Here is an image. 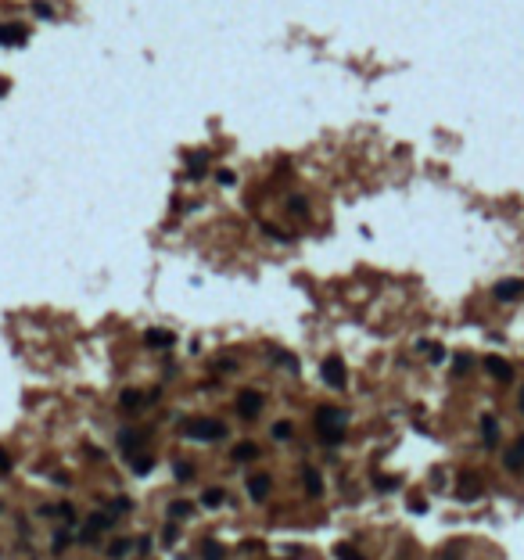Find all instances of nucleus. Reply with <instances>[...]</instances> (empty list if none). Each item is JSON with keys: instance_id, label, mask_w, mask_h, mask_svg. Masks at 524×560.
Segmentation results:
<instances>
[{"instance_id": "nucleus-1", "label": "nucleus", "mask_w": 524, "mask_h": 560, "mask_svg": "<svg viewBox=\"0 0 524 560\" xmlns=\"http://www.w3.org/2000/svg\"><path fill=\"white\" fill-rule=\"evenodd\" d=\"M223 434H227V427L212 417H198L187 424V439H194V442H220Z\"/></svg>"}, {"instance_id": "nucleus-2", "label": "nucleus", "mask_w": 524, "mask_h": 560, "mask_svg": "<svg viewBox=\"0 0 524 560\" xmlns=\"http://www.w3.org/2000/svg\"><path fill=\"white\" fill-rule=\"evenodd\" d=\"M345 381H349V373H345L342 356H327L323 359V385L327 388H345Z\"/></svg>"}, {"instance_id": "nucleus-3", "label": "nucleus", "mask_w": 524, "mask_h": 560, "mask_svg": "<svg viewBox=\"0 0 524 560\" xmlns=\"http://www.w3.org/2000/svg\"><path fill=\"white\" fill-rule=\"evenodd\" d=\"M237 413H241L244 420H255V417L262 413V395H259V392H241V395H237Z\"/></svg>"}, {"instance_id": "nucleus-4", "label": "nucleus", "mask_w": 524, "mask_h": 560, "mask_svg": "<svg viewBox=\"0 0 524 560\" xmlns=\"http://www.w3.org/2000/svg\"><path fill=\"white\" fill-rule=\"evenodd\" d=\"M29 40V29L18 22H0V44L4 47H22Z\"/></svg>"}, {"instance_id": "nucleus-5", "label": "nucleus", "mask_w": 524, "mask_h": 560, "mask_svg": "<svg viewBox=\"0 0 524 560\" xmlns=\"http://www.w3.org/2000/svg\"><path fill=\"white\" fill-rule=\"evenodd\" d=\"M313 424H316V427H345L349 417H345L342 410H334V406H320V410L313 413Z\"/></svg>"}, {"instance_id": "nucleus-6", "label": "nucleus", "mask_w": 524, "mask_h": 560, "mask_svg": "<svg viewBox=\"0 0 524 560\" xmlns=\"http://www.w3.org/2000/svg\"><path fill=\"white\" fill-rule=\"evenodd\" d=\"M456 500H464V503H474V500H481V478H478V474H464V478H459Z\"/></svg>"}, {"instance_id": "nucleus-7", "label": "nucleus", "mask_w": 524, "mask_h": 560, "mask_svg": "<svg viewBox=\"0 0 524 560\" xmlns=\"http://www.w3.org/2000/svg\"><path fill=\"white\" fill-rule=\"evenodd\" d=\"M144 345H147V349H173V345H176V334H173V331H162V327H151V331L144 334Z\"/></svg>"}, {"instance_id": "nucleus-8", "label": "nucleus", "mask_w": 524, "mask_h": 560, "mask_svg": "<svg viewBox=\"0 0 524 560\" xmlns=\"http://www.w3.org/2000/svg\"><path fill=\"white\" fill-rule=\"evenodd\" d=\"M520 295H524V280H517V276L499 280V284H496V298L499 302H517Z\"/></svg>"}, {"instance_id": "nucleus-9", "label": "nucleus", "mask_w": 524, "mask_h": 560, "mask_svg": "<svg viewBox=\"0 0 524 560\" xmlns=\"http://www.w3.org/2000/svg\"><path fill=\"white\" fill-rule=\"evenodd\" d=\"M485 370H488L496 381H510V378H513V366H510L506 359H499V356H488V359H485Z\"/></svg>"}, {"instance_id": "nucleus-10", "label": "nucleus", "mask_w": 524, "mask_h": 560, "mask_svg": "<svg viewBox=\"0 0 524 560\" xmlns=\"http://www.w3.org/2000/svg\"><path fill=\"white\" fill-rule=\"evenodd\" d=\"M481 442H485L488 449L499 442V424H496V417H492V413H485V417H481Z\"/></svg>"}, {"instance_id": "nucleus-11", "label": "nucleus", "mask_w": 524, "mask_h": 560, "mask_svg": "<svg viewBox=\"0 0 524 560\" xmlns=\"http://www.w3.org/2000/svg\"><path fill=\"white\" fill-rule=\"evenodd\" d=\"M302 481H305V492H309L313 500H316V495H323V478H320V471L305 467V471H302Z\"/></svg>"}, {"instance_id": "nucleus-12", "label": "nucleus", "mask_w": 524, "mask_h": 560, "mask_svg": "<svg viewBox=\"0 0 524 560\" xmlns=\"http://www.w3.org/2000/svg\"><path fill=\"white\" fill-rule=\"evenodd\" d=\"M248 495L255 503H262L266 495H269V478L266 474H255V478H248Z\"/></svg>"}, {"instance_id": "nucleus-13", "label": "nucleus", "mask_w": 524, "mask_h": 560, "mask_svg": "<svg viewBox=\"0 0 524 560\" xmlns=\"http://www.w3.org/2000/svg\"><path fill=\"white\" fill-rule=\"evenodd\" d=\"M316 439L323 446H342L345 442V427H316Z\"/></svg>"}, {"instance_id": "nucleus-14", "label": "nucleus", "mask_w": 524, "mask_h": 560, "mask_svg": "<svg viewBox=\"0 0 524 560\" xmlns=\"http://www.w3.org/2000/svg\"><path fill=\"white\" fill-rule=\"evenodd\" d=\"M205 166H208V151L187 154V176H191V180H198V176L205 173Z\"/></svg>"}, {"instance_id": "nucleus-15", "label": "nucleus", "mask_w": 524, "mask_h": 560, "mask_svg": "<svg viewBox=\"0 0 524 560\" xmlns=\"http://www.w3.org/2000/svg\"><path fill=\"white\" fill-rule=\"evenodd\" d=\"M234 460H237V463H248V460H259V446H255L252 439H248V442H237V446H234Z\"/></svg>"}, {"instance_id": "nucleus-16", "label": "nucleus", "mask_w": 524, "mask_h": 560, "mask_svg": "<svg viewBox=\"0 0 524 560\" xmlns=\"http://www.w3.org/2000/svg\"><path fill=\"white\" fill-rule=\"evenodd\" d=\"M227 503V492L223 488H205L201 492V507H223Z\"/></svg>"}, {"instance_id": "nucleus-17", "label": "nucleus", "mask_w": 524, "mask_h": 560, "mask_svg": "<svg viewBox=\"0 0 524 560\" xmlns=\"http://www.w3.org/2000/svg\"><path fill=\"white\" fill-rule=\"evenodd\" d=\"M223 556H227V549L220 542H212V539L201 542V560H223Z\"/></svg>"}, {"instance_id": "nucleus-18", "label": "nucleus", "mask_w": 524, "mask_h": 560, "mask_svg": "<svg viewBox=\"0 0 524 560\" xmlns=\"http://www.w3.org/2000/svg\"><path fill=\"white\" fill-rule=\"evenodd\" d=\"M503 463H506V471H513V474H517V471H524V453L513 446V449L506 453V460H503Z\"/></svg>"}, {"instance_id": "nucleus-19", "label": "nucleus", "mask_w": 524, "mask_h": 560, "mask_svg": "<svg viewBox=\"0 0 524 560\" xmlns=\"http://www.w3.org/2000/svg\"><path fill=\"white\" fill-rule=\"evenodd\" d=\"M191 510H194V503H187V500H176V503H169V517H176V521L191 517Z\"/></svg>"}, {"instance_id": "nucleus-20", "label": "nucleus", "mask_w": 524, "mask_h": 560, "mask_svg": "<svg viewBox=\"0 0 524 560\" xmlns=\"http://www.w3.org/2000/svg\"><path fill=\"white\" fill-rule=\"evenodd\" d=\"M291 434H295V427H291L288 420H276V424H273V439H276V442H288Z\"/></svg>"}, {"instance_id": "nucleus-21", "label": "nucleus", "mask_w": 524, "mask_h": 560, "mask_svg": "<svg viewBox=\"0 0 524 560\" xmlns=\"http://www.w3.org/2000/svg\"><path fill=\"white\" fill-rule=\"evenodd\" d=\"M273 359H276V363H281V366H288V370H291V373H295V370H298V359H295V356H291V352H281V349H276V352H273Z\"/></svg>"}, {"instance_id": "nucleus-22", "label": "nucleus", "mask_w": 524, "mask_h": 560, "mask_svg": "<svg viewBox=\"0 0 524 560\" xmlns=\"http://www.w3.org/2000/svg\"><path fill=\"white\" fill-rule=\"evenodd\" d=\"M288 212H291V215H298V220H302V215L309 212V205H305V198H298V194H295V198L288 201Z\"/></svg>"}, {"instance_id": "nucleus-23", "label": "nucleus", "mask_w": 524, "mask_h": 560, "mask_svg": "<svg viewBox=\"0 0 524 560\" xmlns=\"http://www.w3.org/2000/svg\"><path fill=\"white\" fill-rule=\"evenodd\" d=\"M151 467H155V460H151V456H137L133 460V474H151Z\"/></svg>"}, {"instance_id": "nucleus-24", "label": "nucleus", "mask_w": 524, "mask_h": 560, "mask_svg": "<svg viewBox=\"0 0 524 560\" xmlns=\"http://www.w3.org/2000/svg\"><path fill=\"white\" fill-rule=\"evenodd\" d=\"M471 363H474V359H471L467 352H459V356L452 359V373H467V370H471Z\"/></svg>"}, {"instance_id": "nucleus-25", "label": "nucleus", "mask_w": 524, "mask_h": 560, "mask_svg": "<svg viewBox=\"0 0 524 560\" xmlns=\"http://www.w3.org/2000/svg\"><path fill=\"white\" fill-rule=\"evenodd\" d=\"M126 553H130V539H119V542H112V546H108V556H115V560H119V556H126Z\"/></svg>"}, {"instance_id": "nucleus-26", "label": "nucleus", "mask_w": 524, "mask_h": 560, "mask_svg": "<svg viewBox=\"0 0 524 560\" xmlns=\"http://www.w3.org/2000/svg\"><path fill=\"white\" fill-rule=\"evenodd\" d=\"M122 406H126V410H137V406H144V395H137V392H126V395H122Z\"/></svg>"}, {"instance_id": "nucleus-27", "label": "nucleus", "mask_w": 524, "mask_h": 560, "mask_svg": "<svg viewBox=\"0 0 524 560\" xmlns=\"http://www.w3.org/2000/svg\"><path fill=\"white\" fill-rule=\"evenodd\" d=\"M334 556H337V560H363V556H359V553H356L352 546H345V542H342V546L334 549Z\"/></svg>"}, {"instance_id": "nucleus-28", "label": "nucleus", "mask_w": 524, "mask_h": 560, "mask_svg": "<svg viewBox=\"0 0 524 560\" xmlns=\"http://www.w3.org/2000/svg\"><path fill=\"white\" fill-rule=\"evenodd\" d=\"M173 471H176V478H180V481H187V478L194 474V467H191V463H176Z\"/></svg>"}, {"instance_id": "nucleus-29", "label": "nucleus", "mask_w": 524, "mask_h": 560, "mask_svg": "<svg viewBox=\"0 0 524 560\" xmlns=\"http://www.w3.org/2000/svg\"><path fill=\"white\" fill-rule=\"evenodd\" d=\"M410 510H413V514H424V510H427V500H424V495H410Z\"/></svg>"}, {"instance_id": "nucleus-30", "label": "nucleus", "mask_w": 524, "mask_h": 560, "mask_svg": "<svg viewBox=\"0 0 524 560\" xmlns=\"http://www.w3.org/2000/svg\"><path fill=\"white\" fill-rule=\"evenodd\" d=\"M377 488H381V492H395V488H398V478H377Z\"/></svg>"}, {"instance_id": "nucleus-31", "label": "nucleus", "mask_w": 524, "mask_h": 560, "mask_svg": "<svg viewBox=\"0 0 524 560\" xmlns=\"http://www.w3.org/2000/svg\"><path fill=\"white\" fill-rule=\"evenodd\" d=\"M33 11H36V18H51V8L43 4V0H36V4H33Z\"/></svg>"}, {"instance_id": "nucleus-32", "label": "nucleus", "mask_w": 524, "mask_h": 560, "mask_svg": "<svg viewBox=\"0 0 524 560\" xmlns=\"http://www.w3.org/2000/svg\"><path fill=\"white\" fill-rule=\"evenodd\" d=\"M215 180H220L223 187H234V180H237V176H234L230 169H223V173H220V176H215Z\"/></svg>"}, {"instance_id": "nucleus-33", "label": "nucleus", "mask_w": 524, "mask_h": 560, "mask_svg": "<svg viewBox=\"0 0 524 560\" xmlns=\"http://www.w3.org/2000/svg\"><path fill=\"white\" fill-rule=\"evenodd\" d=\"M162 539H166V546H173V542H176V528H173V524H166V532H162Z\"/></svg>"}, {"instance_id": "nucleus-34", "label": "nucleus", "mask_w": 524, "mask_h": 560, "mask_svg": "<svg viewBox=\"0 0 524 560\" xmlns=\"http://www.w3.org/2000/svg\"><path fill=\"white\" fill-rule=\"evenodd\" d=\"M442 560H459V546H456V542H452V546H449V549H445V553H442Z\"/></svg>"}, {"instance_id": "nucleus-35", "label": "nucleus", "mask_w": 524, "mask_h": 560, "mask_svg": "<svg viewBox=\"0 0 524 560\" xmlns=\"http://www.w3.org/2000/svg\"><path fill=\"white\" fill-rule=\"evenodd\" d=\"M0 471H11V456L4 449H0Z\"/></svg>"}, {"instance_id": "nucleus-36", "label": "nucleus", "mask_w": 524, "mask_h": 560, "mask_svg": "<svg viewBox=\"0 0 524 560\" xmlns=\"http://www.w3.org/2000/svg\"><path fill=\"white\" fill-rule=\"evenodd\" d=\"M215 370H223V373H230V370H234V363H230V359H220V363H215Z\"/></svg>"}, {"instance_id": "nucleus-37", "label": "nucleus", "mask_w": 524, "mask_h": 560, "mask_svg": "<svg viewBox=\"0 0 524 560\" xmlns=\"http://www.w3.org/2000/svg\"><path fill=\"white\" fill-rule=\"evenodd\" d=\"M4 93H8V79H0V98H4Z\"/></svg>"}, {"instance_id": "nucleus-38", "label": "nucleus", "mask_w": 524, "mask_h": 560, "mask_svg": "<svg viewBox=\"0 0 524 560\" xmlns=\"http://www.w3.org/2000/svg\"><path fill=\"white\" fill-rule=\"evenodd\" d=\"M520 413H524V388H520Z\"/></svg>"}, {"instance_id": "nucleus-39", "label": "nucleus", "mask_w": 524, "mask_h": 560, "mask_svg": "<svg viewBox=\"0 0 524 560\" xmlns=\"http://www.w3.org/2000/svg\"><path fill=\"white\" fill-rule=\"evenodd\" d=\"M517 449H520V453H524V439H520V442H517Z\"/></svg>"}]
</instances>
